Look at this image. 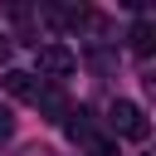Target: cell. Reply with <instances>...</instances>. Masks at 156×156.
I'll return each instance as SVG.
<instances>
[{
    "instance_id": "8",
    "label": "cell",
    "mask_w": 156,
    "mask_h": 156,
    "mask_svg": "<svg viewBox=\"0 0 156 156\" xmlns=\"http://www.w3.org/2000/svg\"><path fill=\"white\" fill-rule=\"evenodd\" d=\"M10 58V34H0V63Z\"/></svg>"
},
{
    "instance_id": "4",
    "label": "cell",
    "mask_w": 156,
    "mask_h": 156,
    "mask_svg": "<svg viewBox=\"0 0 156 156\" xmlns=\"http://www.w3.org/2000/svg\"><path fill=\"white\" fill-rule=\"evenodd\" d=\"M34 102H39V112H44L49 122H63V117H68V98H63V93H58L54 83H39Z\"/></svg>"
},
{
    "instance_id": "5",
    "label": "cell",
    "mask_w": 156,
    "mask_h": 156,
    "mask_svg": "<svg viewBox=\"0 0 156 156\" xmlns=\"http://www.w3.org/2000/svg\"><path fill=\"white\" fill-rule=\"evenodd\" d=\"M63 132H68L73 141H83V146H88V141L98 136V132H93V112H88V107H68V117H63Z\"/></svg>"
},
{
    "instance_id": "3",
    "label": "cell",
    "mask_w": 156,
    "mask_h": 156,
    "mask_svg": "<svg viewBox=\"0 0 156 156\" xmlns=\"http://www.w3.org/2000/svg\"><path fill=\"white\" fill-rule=\"evenodd\" d=\"M39 83H44V78H34V73H24V68H5V78H0V88H5L10 98H29V102H34Z\"/></svg>"
},
{
    "instance_id": "2",
    "label": "cell",
    "mask_w": 156,
    "mask_h": 156,
    "mask_svg": "<svg viewBox=\"0 0 156 156\" xmlns=\"http://www.w3.org/2000/svg\"><path fill=\"white\" fill-rule=\"evenodd\" d=\"M39 73L44 78H63V73H73L78 68V54L68 49V44H39Z\"/></svg>"
},
{
    "instance_id": "6",
    "label": "cell",
    "mask_w": 156,
    "mask_h": 156,
    "mask_svg": "<svg viewBox=\"0 0 156 156\" xmlns=\"http://www.w3.org/2000/svg\"><path fill=\"white\" fill-rule=\"evenodd\" d=\"M151 39H156V24H151V20H136V24H132V54L146 58V54H151Z\"/></svg>"
},
{
    "instance_id": "7",
    "label": "cell",
    "mask_w": 156,
    "mask_h": 156,
    "mask_svg": "<svg viewBox=\"0 0 156 156\" xmlns=\"http://www.w3.org/2000/svg\"><path fill=\"white\" fill-rule=\"evenodd\" d=\"M10 132H15V117H10V112H5V107H0V141H5V136H10Z\"/></svg>"
},
{
    "instance_id": "1",
    "label": "cell",
    "mask_w": 156,
    "mask_h": 156,
    "mask_svg": "<svg viewBox=\"0 0 156 156\" xmlns=\"http://www.w3.org/2000/svg\"><path fill=\"white\" fill-rule=\"evenodd\" d=\"M107 127H112V132H122V136H132V141H146V136H151L146 112H141L136 102H127V98H117V102L107 107Z\"/></svg>"
}]
</instances>
